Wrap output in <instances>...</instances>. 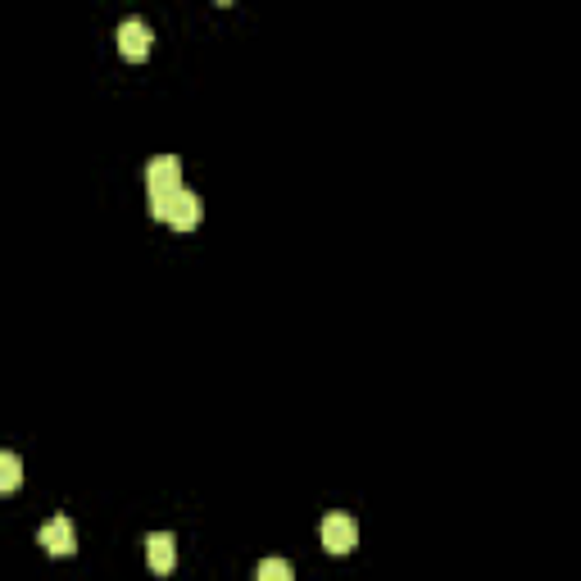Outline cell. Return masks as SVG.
<instances>
[{
  "label": "cell",
  "mask_w": 581,
  "mask_h": 581,
  "mask_svg": "<svg viewBox=\"0 0 581 581\" xmlns=\"http://www.w3.org/2000/svg\"><path fill=\"white\" fill-rule=\"evenodd\" d=\"M150 214H155L159 223H168L173 232H196L205 209H200L196 191L182 187V191H173V196H164V200H150Z\"/></svg>",
  "instance_id": "6da1fadb"
},
{
  "label": "cell",
  "mask_w": 581,
  "mask_h": 581,
  "mask_svg": "<svg viewBox=\"0 0 581 581\" xmlns=\"http://www.w3.org/2000/svg\"><path fill=\"white\" fill-rule=\"evenodd\" d=\"M318 541L327 554H350L359 545V522L350 513H327L323 527H318Z\"/></svg>",
  "instance_id": "7a4b0ae2"
},
{
  "label": "cell",
  "mask_w": 581,
  "mask_h": 581,
  "mask_svg": "<svg viewBox=\"0 0 581 581\" xmlns=\"http://www.w3.org/2000/svg\"><path fill=\"white\" fill-rule=\"evenodd\" d=\"M146 191H150V200H164V196H173V191H182V159H173V155H155L146 164Z\"/></svg>",
  "instance_id": "3957f363"
},
{
  "label": "cell",
  "mask_w": 581,
  "mask_h": 581,
  "mask_svg": "<svg viewBox=\"0 0 581 581\" xmlns=\"http://www.w3.org/2000/svg\"><path fill=\"white\" fill-rule=\"evenodd\" d=\"M150 46H155V32H150L146 19H128V23L119 28V55H123L128 64H146Z\"/></svg>",
  "instance_id": "277c9868"
},
{
  "label": "cell",
  "mask_w": 581,
  "mask_h": 581,
  "mask_svg": "<svg viewBox=\"0 0 581 581\" xmlns=\"http://www.w3.org/2000/svg\"><path fill=\"white\" fill-rule=\"evenodd\" d=\"M37 541L46 545V554H55V559H69V554L78 550V532H73L69 518H50L46 527H41Z\"/></svg>",
  "instance_id": "5b68a950"
},
{
  "label": "cell",
  "mask_w": 581,
  "mask_h": 581,
  "mask_svg": "<svg viewBox=\"0 0 581 581\" xmlns=\"http://www.w3.org/2000/svg\"><path fill=\"white\" fill-rule=\"evenodd\" d=\"M146 559H150V568L164 577V572H173V563H178V541L168 532H150L146 536Z\"/></svg>",
  "instance_id": "8992f818"
},
{
  "label": "cell",
  "mask_w": 581,
  "mask_h": 581,
  "mask_svg": "<svg viewBox=\"0 0 581 581\" xmlns=\"http://www.w3.org/2000/svg\"><path fill=\"white\" fill-rule=\"evenodd\" d=\"M19 482H23V463H19V454L0 450V495L19 491Z\"/></svg>",
  "instance_id": "52a82bcc"
},
{
  "label": "cell",
  "mask_w": 581,
  "mask_h": 581,
  "mask_svg": "<svg viewBox=\"0 0 581 581\" xmlns=\"http://www.w3.org/2000/svg\"><path fill=\"white\" fill-rule=\"evenodd\" d=\"M255 581H296V572H291L286 559H264L255 568Z\"/></svg>",
  "instance_id": "ba28073f"
}]
</instances>
